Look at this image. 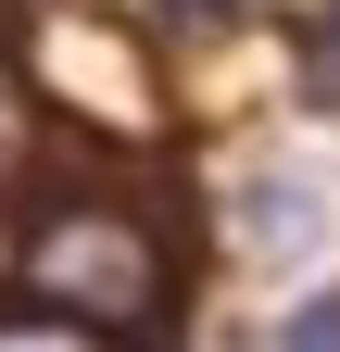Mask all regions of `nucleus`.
<instances>
[{
    "instance_id": "f257e3e1",
    "label": "nucleus",
    "mask_w": 340,
    "mask_h": 352,
    "mask_svg": "<svg viewBox=\"0 0 340 352\" xmlns=\"http://www.w3.org/2000/svg\"><path fill=\"white\" fill-rule=\"evenodd\" d=\"M38 289L76 302V315H139V302H151V252L126 227H101V214H76V227L38 239Z\"/></svg>"
},
{
    "instance_id": "f03ea898",
    "label": "nucleus",
    "mask_w": 340,
    "mask_h": 352,
    "mask_svg": "<svg viewBox=\"0 0 340 352\" xmlns=\"http://www.w3.org/2000/svg\"><path fill=\"white\" fill-rule=\"evenodd\" d=\"M0 352H101V340L63 327V315H25V327H0Z\"/></svg>"
},
{
    "instance_id": "7ed1b4c3",
    "label": "nucleus",
    "mask_w": 340,
    "mask_h": 352,
    "mask_svg": "<svg viewBox=\"0 0 340 352\" xmlns=\"http://www.w3.org/2000/svg\"><path fill=\"white\" fill-rule=\"evenodd\" d=\"M277 352H340V289H328V302H303V315H290V340H277Z\"/></svg>"
},
{
    "instance_id": "20e7f679",
    "label": "nucleus",
    "mask_w": 340,
    "mask_h": 352,
    "mask_svg": "<svg viewBox=\"0 0 340 352\" xmlns=\"http://www.w3.org/2000/svg\"><path fill=\"white\" fill-rule=\"evenodd\" d=\"M315 88L340 101V0H328V25H315Z\"/></svg>"
}]
</instances>
